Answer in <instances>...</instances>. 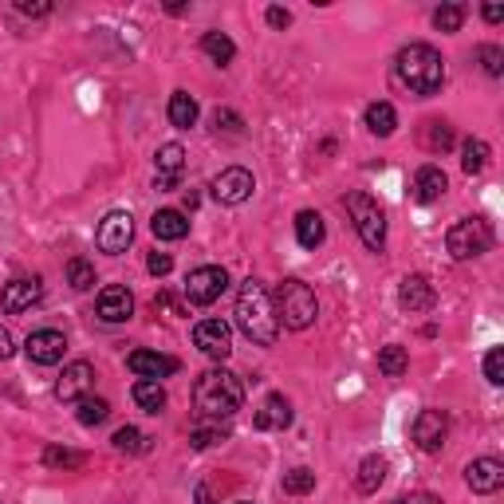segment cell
<instances>
[{"label":"cell","instance_id":"cell-1","mask_svg":"<svg viewBox=\"0 0 504 504\" xmlns=\"http://www.w3.org/2000/svg\"><path fill=\"white\" fill-rule=\"evenodd\" d=\"M394 83L418 98L438 95L446 83V59L433 44H406L394 56Z\"/></svg>","mask_w":504,"mask_h":504},{"label":"cell","instance_id":"cell-2","mask_svg":"<svg viewBox=\"0 0 504 504\" xmlns=\"http://www.w3.org/2000/svg\"><path fill=\"white\" fill-rule=\"evenodd\" d=\"M236 328L249 343L256 347H272L280 339V320H276V308H272V295L261 280H244L241 292H236Z\"/></svg>","mask_w":504,"mask_h":504},{"label":"cell","instance_id":"cell-3","mask_svg":"<svg viewBox=\"0 0 504 504\" xmlns=\"http://www.w3.org/2000/svg\"><path fill=\"white\" fill-rule=\"evenodd\" d=\"M193 406L205 422H221V418H233L236 410L244 406V387L233 371L225 367H213L197 379L193 387Z\"/></svg>","mask_w":504,"mask_h":504},{"label":"cell","instance_id":"cell-4","mask_svg":"<svg viewBox=\"0 0 504 504\" xmlns=\"http://www.w3.org/2000/svg\"><path fill=\"white\" fill-rule=\"evenodd\" d=\"M272 308H276V320L288 331H308L315 323V315H320V300H315V292L303 280H284L276 288Z\"/></svg>","mask_w":504,"mask_h":504},{"label":"cell","instance_id":"cell-5","mask_svg":"<svg viewBox=\"0 0 504 504\" xmlns=\"http://www.w3.org/2000/svg\"><path fill=\"white\" fill-rule=\"evenodd\" d=\"M347 213H351V221H355L359 241L367 244L371 252L387 249V213H382V205L374 201L371 193H351L347 197Z\"/></svg>","mask_w":504,"mask_h":504},{"label":"cell","instance_id":"cell-6","mask_svg":"<svg viewBox=\"0 0 504 504\" xmlns=\"http://www.w3.org/2000/svg\"><path fill=\"white\" fill-rule=\"evenodd\" d=\"M446 249L453 261H473L492 249V225L485 217H461L457 225L446 233Z\"/></svg>","mask_w":504,"mask_h":504},{"label":"cell","instance_id":"cell-7","mask_svg":"<svg viewBox=\"0 0 504 504\" xmlns=\"http://www.w3.org/2000/svg\"><path fill=\"white\" fill-rule=\"evenodd\" d=\"M225 292H229V272H225L221 264H201V269H193L190 280H185V300H190L193 308H209Z\"/></svg>","mask_w":504,"mask_h":504},{"label":"cell","instance_id":"cell-8","mask_svg":"<svg viewBox=\"0 0 504 504\" xmlns=\"http://www.w3.org/2000/svg\"><path fill=\"white\" fill-rule=\"evenodd\" d=\"M131 241H134V217L126 209H111L103 221H98V233H95L98 252L123 256L126 249H131Z\"/></svg>","mask_w":504,"mask_h":504},{"label":"cell","instance_id":"cell-9","mask_svg":"<svg viewBox=\"0 0 504 504\" xmlns=\"http://www.w3.org/2000/svg\"><path fill=\"white\" fill-rule=\"evenodd\" d=\"M410 438L422 453H441L449 438V414L446 410H422L410 426Z\"/></svg>","mask_w":504,"mask_h":504},{"label":"cell","instance_id":"cell-10","mask_svg":"<svg viewBox=\"0 0 504 504\" xmlns=\"http://www.w3.org/2000/svg\"><path fill=\"white\" fill-rule=\"evenodd\" d=\"M209 190H213V197L221 205H244L252 197L256 182H252V174L244 170V166H229V170H221V174L213 177Z\"/></svg>","mask_w":504,"mask_h":504},{"label":"cell","instance_id":"cell-11","mask_svg":"<svg viewBox=\"0 0 504 504\" xmlns=\"http://www.w3.org/2000/svg\"><path fill=\"white\" fill-rule=\"evenodd\" d=\"M39 300H44V280H39V276H16V280H8L4 292H0V308L8 315L32 312Z\"/></svg>","mask_w":504,"mask_h":504},{"label":"cell","instance_id":"cell-12","mask_svg":"<svg viewBox=\"0 0 504 504\" xmlns=\"http://www.w3.org/2000/svg\"><path fill=\"white\" fill-rule=\"evenodd\" d=\"M91 390H95V367L87 359L67 363L64 374H59V382H56V398L59 402H83Z\"/></svg>","mask_w":504,"mask_h":504},{"label":"cell","instance_id":"cell-13","mask_svg":"<svg viewBox=\"0 0 504 504\" xmlns=\"http://www.w3.org/2000/svg\"><path fill=\"white\" fill-rule=\"evenodd\" d=\"M193 343L201 355L221 363V359H229V351H233V328L225 320H201L193 328Z\"/></svg>","mask_w":504,"mask_h":504},{"label":"cell","instance_id":"cell-14","mask_svg":"<svg viewBox=\"0 0 504 504\" xmlns=\"http://www.w3.org/2000/svg\"><path fill=\"white\" fill-rule=\"evenodd\" d=\"M24 355L36 363V367H56V363L67 355L64 331H56V328H39V331H32V335H28V343H24Z\"/></svg>","mask_w":504,"mask_h":504},{"label":"cell","instance_id":"cell-15","mask_svg":"<svg viewBox=\"0 0 504 504\" xmlns=\"http://www.w3.org/2000/svg\"><path fill=\"white\" fill-rule=\"evenodd\" d=\"M95 312H98V320L103 323H126L134 315V295L126 288H118V284H111V288L98 292Z\"/></svg>","mask_w":504,"mask_h":504},{"label":"cell","instance_id":"cell-16","mask_svg":"<svg viewBox=\"0 0 504 504\" xmlns=\"http://www.w3.org/2000/svg\"><path fill=\"white\" fill-rule=\"evenodd\" d=\"M126 367H131L138 379L158 382V379H170V374L182 371V363L170 359V355H158V351H134L131 359H126Z\"/></svg>","mask_w":504,"mask_h":504},{"label":"cell","instance_id":"cell-17","mask_svg":"<svg viewBox=\"0 0 504 504\" xmlns=\"http://www.w3.org/2000/svg\"><path fill=\"white\" fill-rule=\"evenodd\" d=\"M154 166H158V190H177V182H182V170H185V150L177 142H166L158 146L154 154Z\"/></svg>","mask_w":504,"mask_h":504},{"label":"cell","instance_id":"cell-18","mask_svg":"<svg viewBox=\"0 0 504 504\" xmlns=\"http://www.w3.org/2000/svg\"><path fill=\"white\" fill-rule=\"evenodd\" d=\"M466 485L473 492H481V497H489V492H497L504 485V466L497 457H477V461H469V469H466Z\"/></svg>","mask_w":504,"mask_h":504},{"label":"cell","instance_id":"cell-19","mask_svg":"<svg viewBox=\"0 0 504 504\" xmlns=\"http://www.w3.org/2000/svg\"><path fill=\"white\" fill-rule=\"evenodd\" d=\"M446 190H449V177H446V170L441 166H422L418 174H414V201L418 205H433V201H441L446 197Z\"/></svg>","mask_w":504,"mask_h":504},{"label":"cell","instance_id":"cell-20","mask_svg":"<svg viewBox=\"0 0 504 504\" xmlns=\"http://www.w3.org/2000/svg\"><path fill=\"white\" fill-rule=\"evenodd\" d=\"M433 300H438V292H433V284L426 280V276H406V280H402V288H398L402 312H410V315L430 312Z\"/></svg>","mask_w":504,"mask_h":504},{"label":"cell","instance_id":"cell-21","mask_svg":"<svg viewBox=\"0 0 504 504\" xmlns=\"http://www.w3.org/2000/svg\"><path fill=\"white\" fill-rule=\"evenodd\" d=\"M252 426H256V430H264V433H272V430H288V426H292V402L284 398V394H269V398L261 402V410H256Z\"/></svg>","mask_w":504,"mask_h":504},{"label":"cell","instance_id":"cell-22","mask_svg":"<svg viewBox=\"0 0 504 504\" xmlns=\"http://www.w3.org/2000/svg\"><path fill=\"white\" fill-rule=\"evenodd\" d=\"M387 469H390V461L382 457V453H371V457H363V461H359V473H355V489H359L363 497L379 492V485L387 481Z\"/></svg>","mask_w":504,"mask_h":504},{"label":"cell","instance_id":"cell-23","mask_svg":"<svg viewBox=\"0 0 504 504\" xmlns=\"http://www.w3.org/2000/svg\"><path fill=\"white\" fill-rule=\"evenodd\" d=\"M150 229L158 241H182V236H190V221H185V213L177 209H158L150 217Z\"/></svg>","mask_w":504,"mask_h":504},{"label":"cell","instance_id":"cell-24","mask_svg":"<svg viewBox=\"0 0 504 504\" xmlns=\"http://www.w3.org/2000/svg\"><path fill=\"white\" fill-rule=\"evenodd\" d=\"M328 229H323V217L315 209H300L295 213V241H300V249H320Z\"/></svg>","mask_w":504,"mask_h":504},{"label":"cell","instance_id":"cell-25","mask_svg":"<svg viewBox=\"0 0 504 504\" xmlns=\"http://www.w3.org/2000/svg\"><path fill=\"white\" fill-rule=\"evenodd\" d=\"M166 115H170V123L177 126V131H190L201 111H197V98L190 91H174L170 95V107H166Z\"/></svg>","mask_w":504,"mask_h":504},{"label":"cell","instance_id":"cell-26","mask_svg":"<svg viewBox=\"0 0 504 504\" xmlns=\"http://www.w3.org/2000/svg\"><path fill=\"white\" fill-rule=\"evenodd\" d=\"M131 398H134V406L146 410V414H162V410H166V390H162V382L138 379L134 390H131Z\"/></svg>","mask_w":504,"mask_h":504},{"label":"cell","instance_id":"cell-27","mask_svg":"<svg viewBox=\"0 0 504 504\" xmlns=\"http://www.w3.org/2000/svg\"><path fill=\"white\" fill-rule=\"evenodd\" d=\"M201 52L213 59V64H221V67H229L233 64V56H236V44L225 32H205L201 36Z\"/></svg>","mask_w":504,"mask_h":504},{"label":"cell","instance_id":"cell-28","mask_svg":"<svg viewBox=\"0 0 504 504\" xmlns=\"http://www.w3.org/2000/svg\"><path fill=\"white\" fill-rule=\"evenodd\" d=\"M394 126H398V111H394L390 103H371L367 107V131L371 134L387 138V134H394Z\"/></svg>","mask_w":504,"mask_h":504},{"label":"cell","instance_id":"cell-29","mask_svg":"<svg viewBox=\"0 0 504 504\" xmlns=\"http://www.w3.org/2000/svg\"><path fill=\"white\" fill-rule=\"evenodd\" d=\"M422 138H426V150L430 154H446V150H453V142H457V138H453V126L438 123V118L422 126Z\"/></svg>","mask_w":504,"mask_h":504},{"label":"cell","instance_id":"cell-30","mask_svg":"<svg viewBox=\"0 0 504 504\" xmlns=\"http://www.w3.org/2000/svg\"><path fill=\"white\" fill-rule=\"evenodd\" d=\"M75 418H79V426H87V430H91V426H103V422L111 418V402H107V398H95V394H87V398L79 402V414H75Z\"/></svg>","mask_w":504,"mask_h":504},{"label":"cell","instance_id":"cell-31","mask_svg":"<svg viewBox=\"0 0 504 504\" xmlns=\"http://www.w3.org/2000/svg\"><path fill=\"white\" fill-rule=\"evenodd\" d=\"M489 162V142L485 138H466V146H461V170L466 174H481Z\"/></svg>","mask_w":504,"mask_h":504},{"label":"cell","instance_id":"cell-32","mask_svg":"<svg viewBox=\"0 0 504 504\" xmlns=\"http://www.w3.org/2000/svg\"><path fill=\"white\" fill-rule=\"evenodd\" d=\"M225 438H229V430H225L221 422H201V426H193V430H190V446H193V449L221 446Z\"/></svg>","mask_w":504,"mask_h":504},{"label":"cell","instance_id":"cell-33","mask_svg":"<svg viewBox=\"0 0 504 504\" xmlns=\"http://www.w3.org/2000/svg\"><path fill=\"white\" fill-rule=\"evenodd\" d=\"M406 367H410V355H406V347L390 343V347H382V351H379V371H382V374L398 379V374H406Z\"/></svg>","mask_w":504,"mask_h":504},{"label":"cell","instance_id":"cell-34","mask_svg":"<svg viewBox=\"0 0 504 504\" xmlns=\"http://www.w3.org/2000/svg\"><path fill=\"white\" fill-rule=\"evenodd\" d=\"M44 466L47 469H83L87 457L83 453H75V449H64V446H47L44 449Z\"/></svg>","mask_w":504,"mask_h":504},{"label":"cell","instance_id":"cell-35","mask_svg":"<svg viewBox=\"0 0 504 504\" xmlns=\"http://www.w3.org/2000/svg\"><path fill=\"white\" fill-rule=\"evenodd\" d=\"M67 284H72L75 292L95 288V264H91V261H83V256H75V261H67Z\"/></svg>","mask_w":504,"mask_h":504},{"label":"cell","instance_id":"cell-36","mask_svg":"<svg viewBox=\"0 0 504 504\" xmlns=\"http://www.w3.org/2000/svg\"><path fill=\"white\" fill-rule=\"evenodd\" d=\"M115 449L118 453H146L150 449V438H146L142 430H134V426H123V430H115Z\"/></svg>","mask_w":504,"mask_h":504},{"label":"cell","instance_id":"cell-37","mask_svg":"<svg viewBox=\"0 0 504 504\" xmlns=\"http://www.w3.org/2000/svg\"><path fill=\"white\" fill-rule=\"evenodd\" d=\"M461 24H466V4H441L433 13V28L438 32H461Z\"/></svg>","mask_w":504,"mask_h":504},{"label":"cell","instance_id":"cell-38","mask_svg":"<svg viewBox=\"0 0 504 504\" xmlns=\"http://www.w3.org/2000/svg\"><path fill=\"white\" fill-rule=\"evenodd\" d=\"M315 489V473L308 466H295L292 473H284V492H292V497H303V492Z\"/></svg>","mask_w":504,"mask_h":504},{"label":"cell","instance_id":"cell-39","mask_svg":"<svg viewBox=\"0 0 504 504\" xmlns=\"http://www.w3.org/2000/svg\"><path fill=\"white\" fill-rule=\"evenodd\" d=\"M477 59H481V67H485V75H504V52L497 44H485V47H477Z\"/></svg>","mask_w":504,"mask_h":504},{"label":"cell","instance_id":"cell-40","mask_svg":"<svg viewBox=\"0 0 504 504\" xmlns=\"http://www.w3.org/2000/svg\"><path fill=\"white\" fill-rule=\"evenodd\" d=\"M485 379L492 382V387H500V382H504V347H489V355H485Z\"/></svg>","mask_w":504,"mask_h":504},{"label":"cell","instance_id":"cell-41","mask_svg":"<svg viewBox=\"0 0 504 504\" xmlns=\"http://www.w3.org/2000/svg\"><path fill=\"white\" fill-rule=\"evenodd\" d=\"M146 269H150L154 276H170V272H174V256H170V252H150Z\"/></svg>","mask_w":504,"mask_h":504},{"label":"cell","instance_id":"cell-42","mask_svg":"<svg viewBox=\"0 0 504 504\" xmlns=\"http://www.w3.org/2000/svg\"><path fill=\"white\" fill-rule=\"evenodd\" d=\"M213 126H217V131H233V134H241V115H233V111H217L213 115Z\"/></svg>","mask_w":504,"mask_h":504},{"label":"cell","instance_id":"cell-43","mask_svg":"<svg viewBox=\"0 0 504 504\" xmlns=\"http://www.w3.org/2000/svg\"><path fill=\"white\" fill-rule=\"evenodd\" d=\"M269 24H272V28H280V32H284V28L292 24V13H288V8H280V4H272V8H269Z\"/></svg>","mask_w":504,"mask_h":504},{"label":"cell","instance_id":"cell-44","mask_svg":"<svg viewBox=\"0 0 504 504\" xmlns=\"http://www.w3.org/2000/svg\"><path fill=\"white\" fill-rule=\"evenodd\" d=\"M16 13H20V16H47V13H52V4H44V0H39V4H28V0H16Z\"/></svg>","mask_w":504,"mask_h":504},{"label":"cell","instance_id":"cell-45","mask_svg":"<svg viewBox=\"0 0 504 504\" xmlns=\"http://www.w3.org/2000/svg\"><path fill=\"white\" fill-rule=\"evenodd\" d=\"M394 504H441L433 492H406V497H398Z\"/></svg>","mask_w":504,"mask_h":504},{"label":"cell","instance_id":"cell-46","mask_svg":"<svg viewBox=\"0 0 504 504\" xmlns=\"http://www.w3.org/2000/svg\"><path fill=\"white\" fill-rule=\"evenodd\" d=\"M13 335H8V328H0V363H8V359H13Z\"/></svg>","mask_w":504,"mask_h":504},{"label":"cell","instance_id":"cell-47","mask_svg":"<svg viewBox=\"0 0 504 504\" xmlns=\"http://www.w3.org/2000/svg\"><path fill=\"white\" fill-rule=\"evenodd\" d=\"M481 16H485L489 24H500V20H504V8H500V4H485V8H481Z\"/></svg>","mask_w":504,"mask_h":504},{"label":"cell","instance_id":"cell-48","mask_svg":"<svg viewBox=\"0 0 504 504\" xmlns=\"http://www.w3.org/2000/svg\"><path fill=\"white\" fill-rule=\"evenodd\" d=\"M193 500H197V504H213V492H209V485H197Z\"/></svg>","mask_w":504,"mask_h":504},{"label":"cell","instance_id":"cell-49","mask_svg":"<svg viewBox=\"0 0 504 504\" xmlns=\"http://www.w3.org/2000/svg\"><path fill=\"white\" fill-rule=\"evenodd\" d=\"M236 504H252V500H236Z\"/></svg>","mask_w":504,"mask_h":504}]
</instances>
